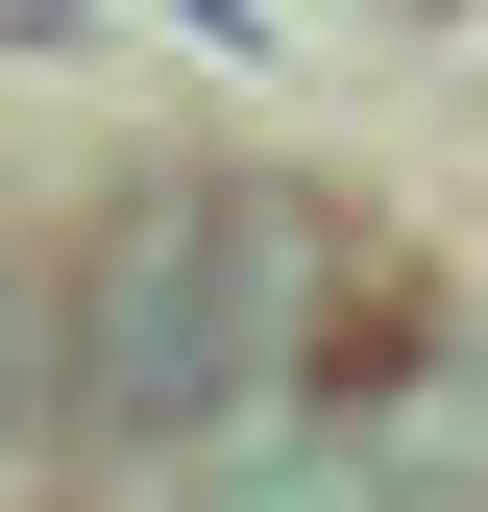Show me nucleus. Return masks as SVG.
Listing matches in <instances>:
<instances>
[{"mask_svg": "<svg viewBox=\"0 0 488 512\" xmlns=\"http://www.w3.org/2000/svg\"><path fill=\"white\" fill-rule=\"evenodd\" d=\"M342 317V196H269V171H171L74 244V317H49V439L98 464H196L220 415H269Z\"/></svg>", "mask_w": 488, "mask_h": 512, "instance_id": "nucleus-1", "label": "nucleus"}, {"mask_svg": "<svg viewBox=\"0 0 488 512\" xmlns=\"http://www.w3.org/2000/svg\"><path fill=\"white\" fill-rule=\"evenodd\" d=\"M49 439V317H25V269H0V464Z\"/></svg>", "mask_w": 488, "mask_h": 512, "instance_id": "nucleus-2", "label": "nucleus"}, {"mask_svg": "<svg viewBox=\"0 0 488 512\" xmlns=\"http://www.w3.org/2000/svg\"><path fill=\"white\" fill-rule=\"evenodd\" d=\"M98 25H147V0H0V49H98Z\"/></svg>", "mask_w": 488, "mask_h": 512, "instance_id": "nucleus-3", "label": "nucleus"}]
</instances>
